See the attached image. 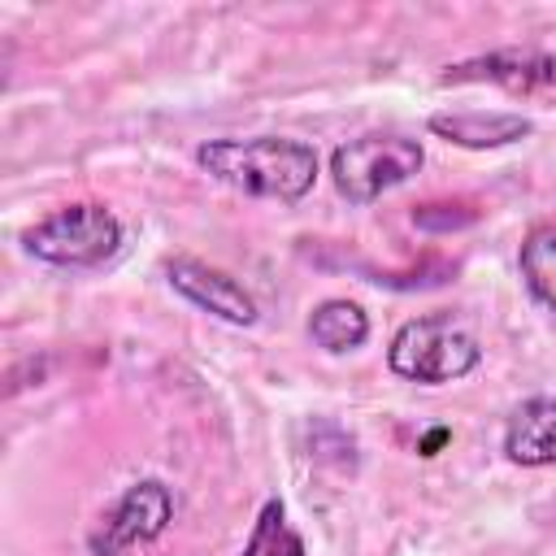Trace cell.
<instances>
[{
	"label": "cell",
	"mask_w": 556,
	"mask_h": 556,
	"mask_svg": "<svg viewBox=\"0 0 556 556\" xmlns=\"http://www.w3.org/2000/svg\"><path fill=\"white\" fill-rule=\"evenodd\" d=\"M169 521H174V491L161 478H143V482H130L113 500V508L100 513L96 530L87 534V547L96 556H126L130 547L161 539Z\"/></svg>",
	"instance_id": "cell-5"
},
{
	"label": "cell",
	"mask_w": 556,
	"mask_h": 556,
	"mask_svg": "<svg viewBox=\"0 0 556 556\" xmlns=\"http://www.w3.org/2000/svg\"><path fill=\"white\" fill-rule=\"evenodd\" d=\"M195 165L213 174L217 182L261 195V200H282L295 204L313 191L317 182V152L304 139H282V135H256V139H208L195 148Z\"/></svg>",
	"instance_id": "cell-1"
},
{
	"label": "cell",
	"mask_w": 556,
	"mask_h": 556,
	"mask_svg": "<svg viewBox=\"0 0 556 556\" xmlns=\"http://www.w3.org/2000/svg\"><path fill=\"white\" fill-rule=\"evenodd\" d=\"M421 161H426V152H421L417 139L361 135V139H348L330 152V178H334V191L348 204H369L382 191L408 182L421 169Z\"/></svg>",
	"instance_id": "cell-4"
},
{
	"label": "cell",
	"mask_w": 556,
	"mask_h": 556,
	"mask_svg": "<svg viewBox=\"0 0 556 556\" xmlns=\"http://www.w3.org/2000/svg\"><path fill=\"white\" fill-rule=\"evenodd\" d=\"M430 130L456 148H508V143H521L534 122L521 117V113H434L430 117Z\"/></svg>",
	"instance_id": "cell-9"
},
{
	"label": "cell",
	"mask_w": 556,
	"mask_h": 556,
	"mask_svg": "<svg viewBox=\"0 0 556 556\" xmlns=\"http://www.w3.org/2000/svg\"><path fill=\"white\" fill-rule=\"evenodd\" d=\"M239 556H308V552H304V539L291 530L287 508H282L278 495H269V500L261 504V513H256V521H252V534H248V543H243Z\"/></svg>",
	"instance_id": "cell-12"
},
{
	"label": "cell",
	"mask_w": 556,
	"mask_h": 556,
	"mask_svg": "<svg viewBox=\"0 0 556 556\" xmlns=\"http://www.w3.org/2000/svg\"><path fill=\"white\" fill-rule=\"evenodd\" d=\"M122 239H126V230H122L117 213L96 200L65 204L22 235L26 252L56 269H100L122 252Z\"/></svg>",
	"instance_id": "cell-3"
},
{
	"label": "cell",
	"mask_w": 556,
	"mask_h": 556,
	"mask_svg": "<svg viewBox=\"0 0 556 556\" xmlns=\"http://www.w3.org/2000/svg\"><path fill=\"white\" fill-rule=\"evenodd\" d=\"M165 278L182 300H191L195 308H204V313H213L230 326H252L256 321V300L226 269H213L195 256H178V261L165 265Z\"/></svg>",
	"instance_id": "cell-6"
},
{
	"label": "cell",
	"mask_w": 556,
	"mask_h": 556,
	"mask_svg": "<svg viewBox=\"0 0 556 556\" xmlns=\"http://www.w3.org/2000/svg\"><path fill=\"white\" fill-rule=\"evenodd\" d=\"M439 443H447V430H430V434L421 439V447H417V452H421V456H434V447H439Z\"/></svg>",
	"instance_id": "cell-14"
},
{
	"label": "cell",
	"mask_w": 556,
	"mask_h": 556,
	"mask_svg": "<svg viewBox=\"0 0 556 556\" xmlns=\"http://www.w3.org/2000/svg\"><path fill=\"white\" fill-rule=\"evenodd\" d=\"M482 78L500 83L508 91H534L556 78V61L534 48H504V52H486V56L447 65V74H443V83H482Z\"/></svg>",
	"instance_id": "cell-7"
},
{
	"label": "cell",
	"mask_w": 556,
	"mask_h": 556,
	"mask_svg": "<svg viewBox=\"0 0 556 556\" xmlns=\"http://www.w3.org/2000/svg\"><path fill=\"white\" fill-rule=\"evenodd\" d=\"M517 265H521V278H526L530 295L556 313V222L530 226V235L521 239Z\"/></svg>",
	"instance_id": "cell-11"
},
{
	"label": "cell",
	"mask_w": 556,
	"mask_h": 556,
	"mask_svg": "<svg viewBox=\"0 0 556 556\" xmlns=\"http://www.w3.org/2000/svg\"><path fill=\"white\" fill-rule=\"evenodd\" d=\"M413 222H417L421 230H434V235H443V230H460V226H473V222H478V213H473L469 204H421V208L413 213Z\"/></svg>",
	"instance_id": "cell-13"
},
{
	"label": "cell",
	"mask_w": 556,
	"mask_h": 556,
	"mask_svg": "<svg viewBox=\"0 0 556 556\" xmlns=\"http://www.w3.org/2000/svg\"><path fill=\"white\" fill-rule=\"evenodd\" d=\"M478 361H482V343L452 313H426V317L404 321L387 348L391 374H400L408 382H426V387L456 382V378L473 374Z\"/></svg>",
	"instance_id": "cell-2"
},
{
	"label": "cell",
	"mask_w": 556,
	"mask_h": 556,
	"mask_svg": "<svg viewBox=\"0 0 556 556\" xmlns=\"http://www.w3.org/2000/svg\"><path fill=\"white\" fill-rule=\"evenodd\" d=\"M504 456L513 465H556V400L534 395L517 404V413L504 426Z\"/></svg>",
	"instance_id": "cell-8"
},
{
	"label": "cell",
	"mask_w": 556,
	"mask_h": 556,
	"mask_svg": "<svg viewBox=\"0 0 556 556\" xmlns=\"http://www.w3.org/2000/svg\"><path fill=\"white\" fill-rule=\"evenodd\" d=\"M308 334L317 348L326 352H356L365 339H369V317L361 304L352 300H321L313 313H308Z\"/></svg>",
	"instance_id": "cell-10"
}]
</instances>
